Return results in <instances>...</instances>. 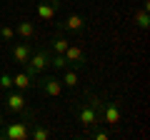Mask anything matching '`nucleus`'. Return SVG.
Segmentation results:
<instances>
[{
  "instance_id": "obj_1",
  "label": "nucleus",
  "mask_w": 150,
  "mask_h": 140,
  "mask_svg": "<svg viewBox=\"0 0 150 140\" xmlns=\"http://www.w3.org/2000/svg\"><path fill=\"white\" fill-rule=\"evenodd\" d=\"M3 105H5L8 113H13L15 118H35V113L30 110V103H28V95L23 90H5L3 95Z\"/></svg>"
},
{
  "instance_id": "obj_2",
  "label": "nucleus",
  "mask_w": 150,
  "mask_h": 140,
  "mask_svg": "<svg viewBox=\"0 0 150 140\" xmlns=\"http://www.w3.org/2000/svg\"><path fill=\"white\" fill-rule=\"evenodd\" d=\"M70 110H73V115L78 118V123H80L83 128H90L93 130V128L100 125V113H98V108L88 100V98H83V100H73Z\"/></svg>"
},
{
  "instance_id": "obj_3",
  "label": "nucleus",
  "mask_w": 150,
  "mask_h": 140,
  "mask_svg": "<svg viewBox=\"0 0 150 140\" xmlns=\"http://www.w3.org/2000/svg\"><path fill=\"white\" fill-rule=\"evenodd\" d=\"M33 123H35V118H18L13 123H3L0 125V140H28Z\"/></svg>"
},
{
  "instance_id": "obj_4",
  "label": "nucleus",
  "mask_w": 150,
  "mask_h": 140,
  "mask_svg": "<svg viewBox=\"0 0 150 140\" xmlns=\"http://www.w3.org/2000/svg\"><path fill=\"white\" fill-rule=\"evenodd\" d=\"M50 48H38V50H33V55L28 58V63H25V73L30 78H38L40 73H45V70L50 68Z\"/></svg>"
},
{
  "instance_id": "obj_5",
  "label": "nucleus",
  "mask_w": 150,
  "mask_h": 140,
  "mask_svg": "<svg viewBox=\"0 0 150 140\" xmlns=\"http://www.w3.org/2000/svg\"><path fill=\"white\" fill-rule=\"evenodd\" d=\"M100 120L108 128H118L123 113H120V103L112 100V98H100Z\"/></svg>"
},
{
  "instance_id": "obj_6",
  "label": "nucleus",
  "mask_w": 150,
  "mask_h": 140,
  "mask_svg": "<svg viewBox=\"0 0 150 140\" xmlns=\"http://www.w3.org/2000/svg\"><path fill=\"white\" fill-rule=\"evenodd\" d=\"M35 88L43 95H48V98H60L63 95V83H60V78H55V75H38L35 78Z\"/></svg>"
},
{
  "instance_id": "obj_7",
  "label": "nucleus",
  "mask_w": 150,
  "mask_h": 140,
  "mask_svg": "<svg viewBox=\"0 0 150 140\" xmlns=\"http://www.w3.org/2000/svg\"><path fill=\"white\" fill-rule=\"evenodd\" d=\"M88 28V20L83 15H78V13H70V15H65L63 20H58V25H55V30L58 33H83Z\"/></svg>"
},
{
  "instance_id": "obj_8",
  "label": "nucleus",
  "mask_w": 150,
  "mask_h": 140,
  "mask_svg": "<svg viewBox=\"0 0 150 140\" xmlns=\"http://www.w3.org/2000/svg\"><path fill=\"white\" fill-rule=\"evenodd\" d=\"M60 8H63V0H40L38 3V18L40 20H55Z\"/></svg>"
},
{
  "instance_id": "obj_9",
  "label": "nucleus",
  "mask_w": 150,
  "mask_h": 140,
  "mask_svg": "<svg viewBox=\"0 0 150 140\" xmlns=\"http://www.w3.org/2000/svg\"><path fill=\"white\" fill-rule=\"evenodd\" d=\"M33 50H35V48H33L28 40H25V43H18V45H13V48H10V60H15L18 65H25L28 58L33 55Z\"/></svg>"
},
{
  "instance_id": "obj_10",
  "label": "nucleus",
  "mask_w": 150,
  "mask_h": 140,
  "mask_svg": "<svg viewBox=\"0 0 150 140\" xmlns=\"http://www.w3.org/2000/svg\"><path fill=\"white\" fill-rule=\"evenodd\" d=\"M65 60H68V65H73L75 70H80V68H85L88 65V58L83 55V50L78 48V45H68V50H65Z\"/></svg>"
},
{
  "instance_id": "obj_11",
  "label": "nucleus",
  "mask_w": 150,
  "mask_h": 140,
  "mask_svg": "<svg viewBox=\"0 0 150 140\" xmlns=\"http://www.w3.org/2000/svg\"><path fill=\"white\" fill-rule=\"evenodd\" d=\"M15 35H20L23 40H28V43H30V40H35V23L33 20H25V18H23V20H18V25H15Z\"/></svg>"
},
{
  "instance_id": "obj_12",
  "label": "nucleus",
  "mask_w": 150,
  "mask_h": 140,
  "mask_svg": "<svg viewBox=\"0 0 150 140\" xmlns=\"http://www.w3.org/2000/svg\"><path fill=\"white\" fill-rule=\"evenodd\" d=\"M13 88L25 93V90H30V88H35V78H30L25 70H23V73H15V75H13Z\"/></svg>"
},
{
  "instance_id": "obj_13",
  "label": "nucleus",
  "mask_w": 150,
  "mask_h": 140,
  "mask_svg": "<svg viewBox=\"0 0 150 140\" xmlns=\"http://www.w3.org/2000/svg\"><path fill=\"white\" fill-rule=\"evenodd\" d=\"M68 45H70V40L65 38L63 33H55L53 38H50V45H48V48H50V53H58V55H63L65 50H68Z\"/></svg>"
},
{
  "instance_id": "obj_14",
  "label": "nucleus",
  "mask_w": 150,
  "mask_h": 140,
  "mask_svg": "<svg viewBox=\"0 0 150 140\" xmlns=\"http://www.w3.org/2000/svg\"><path fill=\"white\" fill-rule=\"evenodd\" d=\"M133 20H135V25L140 28V30H148V25H150V15H148V5H143L140 10H135V15H133Z\"/></svg>"
},
{
  "instance_id": "obj_15",
  "label": "nucleus",
  "mask_w": 150,
  "mask_h": 140,
  "mask_svg": "<svg viewBox=\"0 0 150 140\" xmlns=\"http://www.w3.org/2000/svg\"><path fill=\"white\" fill-rule=\"evenodd\" d=\"M60 83H63V88H75V85H78V73H75V68H70V70L65 68Z\"/></svg>"
},
{
  "instance_id": "obj_16",
  "label": "nucleus",
  "mask_w": 150,
  "mask_h": 140,
  "mask_svg": "<svg viewBox=\"0 0 150 140\" xmlns=\"http://www.w3.org/2000/svg\"><path fill=\"white\" fill-rule=\"evenodd\" d=\"M30 138H33V140H48V138H50V130L45 128V125H40V123H33Z\"/></svg>"
},
{
  "instance_id": "obj_17",
  "label": "nucleus",
  "mask_w": 150,
  "mask_h": 140,
  "mask_svg": "<svg viewBox=\"0 0 150 140\" xmlns=\"http://www.w3.org/2000/svg\"><path fill=\"white\" fill-rule=\"evenodd\" d=\"M50 68H53V70H65V68H68V60H65V55L53 53V55H50Z\"/></svg>"
},
{
  "instance_id": "obj_18",
  "label": "nucleus",
  "mask_w": 150,
  "mask_h": 140,
  "mask_svg": "<svg viewBox=\"0 0 150 140\" xmlns=\"http://www.w3.org/2000/svg\"><path fill=\"white\" fill-rule=\"evenodd\" d=\"M0 38L5 40V43H13V40H15V28H10V25H0Z\"/></svg>"
},
{
  "instance_id": "obj_19",
  "label": "nucleus",
  "mask_w": 150,
  "mask_h": 140,
  "mask_svg": "<svg viewBox=\"0 0 150 140\" xmlns=\"http://www.w3.org/2000/svg\"><path fill=\"white\" fill-rule=\"evenodd\" d=\"M0 88H3V90H13V75L8 73V70L0 73Z\"/></svg>"
},
{
  "instance_id": "obj_20",
  "label": "nucleus",
  "mask_w": 150,
  "mask_h": 140,
  "mask_svg": "<svg viewBox=\"0 0 150 140\" xmlns=\"http://www.w3.org/2000/svg\"><path fill=\"white\" fill-rule=\"evenodd\" d=\"M90 138H93V140H108V138H110V133H108V130H98V128H93Z\"/></svg>"
},
{
  "instance_id": "obj_21",
  "label": "nucleus",
  "mask_w": 150,
  "mask_h": 140,
  "mask_svg": "<svg viewBox=\"0 0 150 140\" xmlns=\"http://www.w3.org/2000/svg\"><path fill=\"white\" fill-rule=\"evenodd\" d=\"M3 123H5V120H3V115H0V125H3Z\"/></svg>"
}]
</instances>
